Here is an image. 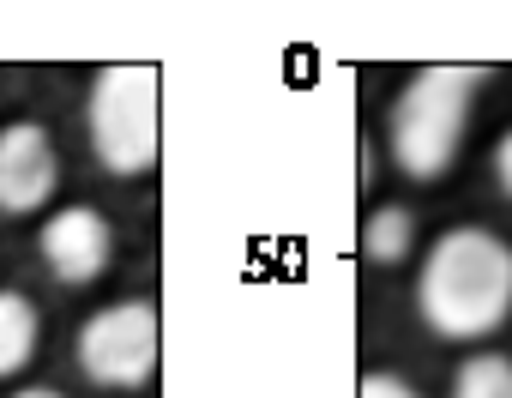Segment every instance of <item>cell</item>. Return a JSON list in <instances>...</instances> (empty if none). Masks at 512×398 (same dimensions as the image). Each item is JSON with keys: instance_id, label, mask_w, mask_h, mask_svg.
Instances as JSON below:
<instances>
[{"instance_id": "obj_1", "label": "cell", "mask_w": 512, "mask_h": 398, "mask_svg": "<svg viewBox=\"0 0 512 398\" xmlns=\"http://www.w3.org/2000/svg\"><path fill=\"white\" fill-rule=\"evenodd\" d=\"M416 302L440 338H488L512 314V248L488 230H446L422 260Z\"/></svg>"}, {"instance_id": "obj_2", "label": "cell", "mask_w": 512, "mask_h": 398, "mask_svg": "<svg viewBox=\"0 0 512 398\" xmlns=\"http://www.w3.org/2000/svg\"><path fill=\"white\" fill-rule=\"evenodd\" d=\"M488 79V67H422L404 97L392 103V157L404 175L434 181L452 169L464 127H470V97Z\"/></svg>"}, {"instance_id": "obj_3", "label": "cell", "mask_w": 512, "mask_h": 398, "mask_svg": "<svg viewBox=\"0 0 512 398\" xmlns=\"http://www.w3.org/2000/svg\"><path fill=\"white\" fill-rule=\"evenodd\" d=\"M91 145H97V163L115 175L157 169V151H163L157 67H145V61L103 67V79L91 91Z\"/></svg>"}, {"instance_id": "obj_4", "label": "cell", "mask_w": 512, "mask_h": 398, "mask_svg": "<svg viewBox=\"0 0 512 398\" xmlns=\"http://www.w3.org/2000/svg\"><path fill=\"white\" fill-rule=\"evenodd\" d=\"M163 326L151 302H115L79 326V368L97 386H145L157 374Z\"/></svg>"}, {"instance_id": "obj_5", "label": "cell", "mask_w": 512, "mask_h": 398, "mask_svg": "<svg viewBox=\"0 0 512 398\" xmlns=\"http://www.w3.org/2000/svg\"><path fill=\"white\" fill-rule=\"evenodd\" d=\"M61 169H55V145L43 127L19 121L0 133V212H37L49 206Z\"/></svg>"}, {"instance_id": "obj_6", "label": "cell", "mask_w": 512, "mask_h": 398, "mask_svg": "<svg viewBox=\"0 0 512 398\" xmlns=\"http://www.w3.org/2000/svg\"><path fill=\"white\" fill-rule=\"evenodd\" d=\"M109 248H115L109 242V224L91 206H67L43 230V260H49V272L61 284H97L103 266H109Z\"/></svg>"}, {"instance_id": "obj_7", "label": "cell", "mask_w": 512, "mask_h": 398, "mask_svg": "<svg viewBox=\"0 0 512 398\" xmlns=\"http://www.w3.org/2000/svg\"><path fill=\"white\" fill-rule=\"evenodd\" d=\"M410 248H416V212H410V206H380V212H368V224H362V254H368L374 266H398V260H410Z\"/></svg>"}, {"instance_id": "obj_8", "label": "cell", "mask_w": 512, "mask_h": 398, "mask_svg": "<svg viewBox=\"0 0 512 398\" xmlns=\"http://www.w3.org/2000/svg\"><path fill=\"white\" fill-rule=\"evenodd\" d=\"M37 350V308L19 290H0V380L19 374Z\"/></svg>"}, {"instance_id": "obj_9", "label": "cell", "mask_w": 512, "mask_h": 398, "mask_svg": "<svg viewBox=\"0 0 512 398\" xmlns=\"http://www.w3.org/2000/svg\"><path fill=\"white\" fill-rule=\"evenodd\" d=\"M452 398H512V362L506 356H470L452 374Z\"/></svg>"}, {"instance_id": "obj_10", "label": "cell", "mask_w": 512, "mask_h": 398, "mask_svg": "<svg viewBox=\"0 0 512 398\" xmlns=\"http://www.w3.org/2000/svg\"><path fill=\"white\" fill-rule=\"evenodd\" d=\"M356 398H416L398 374H362V386H356Z\"/></svg>"}, {"instance_id": "obj_11", "label": "cell", "mask_w": 512, "mask_h": 398, "mask_svg": "<svg viewBox=\"0 0 512 398\" xmlns=\"http://www.w3.org/2000/svg\"><path fill=\"white\" fill-rule=\"evenodd\" d=\"M494 181H500V193L512 199V133L494 145Z\"/></svg>"}, {"instance_id": "obj_12", "label": "cell", "mask_w": 512, "mask_h": 398, "mask_svg": "<svg viewBox=\"0 0 512 398\" xmlns=\"http://www.w3.org/2000/svg\"><path fill=\"white\" fill-rule=\"evenodd\" d=\"M13 398H61V392H49V386H25V392H13Z\"/></svg>"}]
</instances>
